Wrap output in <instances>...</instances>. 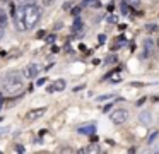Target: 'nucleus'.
<instances>
[{"label": "nucleus", "instance_id": "1", "mask_svg": "<svg viewBox=\"0 0 159 154\" xmlns=\"http://www.w3.org/2000/svg\"><path fill=\"white\" fill-rule=\"evenodd\" d=\"M41 19V7L38 3H28L21 5L17 10H14V24L17 31L33 29Z\"/></svg>", "mask_w": 159, "mask_h": 154}, {"label": "nucleus", "instance_id": "2", "mask_svg": "<svg viewBox=\"0 0 159 154\" xmlns=\"http://www.w3.org/2000/svg\"><path fill=\"white\" fill-rule=\"evenodd\" d=\"M0 86H2V92L5 94H19L24 89V75L19 72H12L2 79Z\"/></svg>", "mask_w": 159, "mask_h": 154}, {"label": "nucleus", "instance_id": "3", "mask_svg": "<svg viewBox=\"0 0 159 154\" xmlns=\"http://www.w3.org/2000/svg\"><path fill=\"white\" fill-rule=\"evenodd\" d=\"M110 120L115 123V125H123V123L128 120V111L123 110V108L113 110V111L110 113Z\"/></svg>", "mask_w": 159, "mask_h": 154}, {"label": "nucleus", "instance_id": "4", "mask_svg": "<svg viewBox=\"0 0 159 154\" xmlns=\"http://www.w3.org/2000/svg\"><path fill=\"white\" fill-rule=\"evenodd\" d=\"M41 70H43V65L41 63H33V62H31L29 65H26L22 75H24V77H28V79H33V77H36V75H38Z\"/></svg>", "mask_w": 159, "mask_h": 154}, {"label": "nucleus", "instance_id": "5", "mask_svg": "<svg viewBox=\"0 0 159 154\" xmlns=\"http://www.w3.org/2000/svg\"><path fill=\"white\" fill-rule=\"evenodd\" d=\"M45 113H46V108H34V110H29V111L26 113V120H29V122H34V120L41 118Z\"/></svg>", "mask_w": 159, "mask_h": 154}, {"label": "nucleus", "instance_id": "6", "mask_svg": "<svg viewBox=\"0 0 159 154\" xmlns=\"http://www.w3.org/2000/svg\"><path fill=\"white\" fill-rule=\"evenodd\" d=\"M65 86H67V82L63 81V79H57V81L48 87V92H60V91L65 89Z\"/></svg>", "mask_w": 159, "mask_h": 154}, {"label": "nucleus", "instance_id": "7", "mask_svg": "<svg viewBox=\"0 0 159 154\" xmlns=\"http://www.w3.org/2000/svg\"><path fill=\"white\" fill-rule=\"evenodd\" d=\"M77 132L82 133V135H93V133L96 132V125H94V123H89V125H80L79 128H77Z\"/></svg>", "mask_w": 159, "mask_h": 154}, {"label": "nucleus", "instance_id": "8", "mask_svg": "<svg viewBox=\"0 0 159 154\" xmlns=\"http://www.w3.org/2000/svg\"><path fill=\"white\" fill-rule=\"evenodd\" d=\"M139 122H140L142 125H149V123L152 122L151 113H149V111H142V113H140V116H139Z\"/></svg>", "mask_w": 159, "mask_h": 154}, {"label": "nucleus", "instance_id": "9", "mask_svg": "<svg viewBox=\"0 0 159 154\" xmlns=\"http://www.w3.org/2000/svg\"><path fill=\"white\" fill-rule=\"evenodd\" d=\"M144 46H145L144 57H149V55L152 53V50H154V43H152V40H145V41H144Z\"/></svg>", "mask_w": 159, "mask_h": 154}, {"label": "nucleus", "instance_id": "10", "mask_svg": "<svg viewBox=\"0 0 159 154\" xmlns=\"http://www.w3.org/2000/svg\"><path fill=\"white\" fill-rule=\"evenodd\" d=\"M86 152H89V154H98V152H101V146H99V144H91V146L86 147Z\"/></svg>", "mask_w": 159, "mask_h": 154}, {"label": "nucleus", "instance_id": "11", "mask_svg": "<svg viewBox=\"0 0 159 154\" xmlns=\"http://www.w3.org/2000/svg\"><path fill=\"white\" fill-rule=\"evenodd\" d=\"M82 27H84V26H82V21L77 17V19L74 21V31H75L77 34H80V33H82Z\"/></svg>", "mask_w": 159, "mask_h": 154}, {"label": "nucleus", "instance_id": "12", "mask_svg": "<svg viewBox=\"0 0 159 154\" xmlns=\"http://www.w3.org/2000/svg\"><path fill=\"white\" fill-rule=\"evenodd\" d=\"M157 130H152V132L151 133H149V137H147V144H152V142H154V139H156V137H157Z\"/></svg>", "mask_w": 159, "mask_h": 154}, {"label": "nucleus", "instance_id": "13", "mask_svg": "<svg viewBox=\"0 0 159 154\" xmlns=\"http://www.w3.org/2000/svg\"><path fill=\"white\" fill-rule=\"evenodd\" d=\"M108 99H113V94H103V96H98L96 101H98V103H103V101H108Z\"/></svg>", "mask_w": 159, "mask_h": 154}, {"label": "nucleus", "instance_id": "14", "mask_svg": "<svg viewBox=\"0 0 159 154\" xmlns=\"http://www.w3.org/2000/svg\"><path fill=\"white\" fill-rule=\"evenodd\" d=\"M5 24H7V16L0 10V27H5Z\"/></svg>", "mask_w": 159, "mask_h": 154}, {"label": "nucleus", "instance_id": "15", "mask_svg": "<svg viewBox=\"0 0 159 154\" xmlns=\"http://www.w3.org/2000/svg\"><path fill=\"white\" fill-rule=\"evenodd\" d=\"M125 2H127L130 7H139L140 5V0H125Z\"/></svg>", "mask_w": 159, "mask_h": 154}, {"label": "nucleus", "instance_id": "16", "mask_svg": "<svg viewBox=\"0 0 159 154\" xmlns=\"http://www.w3.org/2000/svg\"><path fill=\"white\" fill-rule=\"evenodd\" d=\"M121 12H123V14H128V12H130V5H128L127 2L121 3Z\"/></svg>", "mask_w": 159, "mask_h": 154}, {"label": "nucleus", "instance_id": "17", "mask_svg": "<svg viewBox=\"0 0 159 154\" xmlns=\"http://www.w3.org/2000/svg\"><path fill=\"white\" fill-rule=\"evenodd\" d=\"M87 7H93V9H99V7H101V2H99V0H94V2H91Z\"/></svg>", "mask_w": 159, "mask_h": 154}, {"label": "nucleus", "instance_id": "18", "mask_svg": "<svg viewBox=\"0 0 159 154\" xmlns=\"http://www.w3.org/2000/svg\"><path fill=\"white\" fill-rule=\"evenodd\" d=\"M16 2H17L19 5H28V3H34L36 0H16Z\"/></svg>", "mask_w": 159, "mask_h": 154}, {"label": "nucleus", "instance_id": "19", "mask_svg": "<svg viewBox=\"0 0 159 154\" xmlns=\"http://www.w3.org/2000/svg\"><path fill=\"white\" fill-rule=\"evenodd\" d=\"M116 62H118V58H116V57H115V55H113V57H108L106 63H116Z\"/></svg>", "mask_w": 159, "mask_h": 154}, {"label": "nucleus", "instance_id": "20", "mask_svg": "<svg viewBox=\"0 0 159 154\" xmlns=\"http://www.w3.org/2000/svg\"><path fill=\"white\" fill-rule=\"evenodd\" d=\"M104 41H106V36H104V34H99V36H98V43L103 44Z\"/></svg>", "mask_w": 159, "mask_h": 154}, {"label": "nucleus", "instance_id": "21", "mask_svg": "<svg viewBox=\"0 0 159 154\" xmlns=\"http://www.w3.org/2000/svg\"><path fill=\"white\" fill-rule=\"evenodd\" d=\"M16 151H17V152H24V147L21 146V144H16V147H14Z\"/></svg>", "mask_w": 159, "mask_h": 154}, {"label": "nucleus", "instance_id": "22", "mask_svg": "<svg viewBox=\"0 0 159 154\" xmlns=\"http://www.w3.org/2000/svg\"><path fill=\"white\" fill-rule=\"evenodd\" d=\"M9 127H4V128H0V135H5V133H9Z\"/></svg>", "mask_w": 159, "mask_h": 154}, {"label": "nucleus", "instance_id": "23", "mask_svg": "<svg viewBox=\"0 0 159 154\" xmlns=\"http://www.w3.org/2000/svg\"><path fill=\"white\" fill-rule=\"evenodd\" d=\"M46 41H48V43H53V41H55V34H50V36L46 38Z\"/></svg>", "mask_w": 159, "mask_h": 154}, {"label": "nucleus", "instance_id": "24", "mask_svg": "<svg viewBox=\"0 0 159 154\" xmlns=\"http://www.w3.org/2000/svg\"><path fill=\"white\" fill-rule=\"evenodd\" d=\"M116 16H110V19H108V22H111V24H113V22H116Z\"/></svg>", "mask_w": 159, "mask_h": 154}, {"label": "nucleus", "instance_id": "25", "mask_svg": "<svg viewBox=\"0 0 159 154\" xmlns=\"http://www.w3.org/2000/svg\"><path fill=\"white\" fill-rule=\"evenodd\" d=\"M144 101H145V98H140L137 103H135V105H137V106H140V105H144Z\"/></svg>", "mask_w": 159, "mask_h": 154}, {"label": "nucleus", "instance_id": "26", "mask_svg": "<svg viewBox=\"0 0 159 154\" xmlns=\"http://www.w3.org/2000/svg\"><path fill=\"white\" fill-rule=\"evenodd\" d=\"M72 12H74V14H75V16H79V14H80V7H75V9H74V10H72Z\"/></svg>", "mask_w": 159, "mask_h": 154}, {"label": "nucleus", "instance_id": "27", "mask_svg": "<svg viewBox=\"0 0 159 154\" xmlns=\"http://www.w3.org/2000/svg\"><path fill=\"white\" fill-rule=\"evenodd\" d=\"M45 82H46V77H45V79H39V81H38V86H43Z\"/></svg>", "mask_w": 159, "mask_h": 154}, {"label": "nucleus", "instance_id": "28", "mask_svg": "<svg viewBox=\"0 0 159 154\" xmlns=\"http://www.w3.org/2000/svg\"><path fill=\"white\" fill-rule=\"evenodd\" d=\"M45 34H46L45 31H39V33H38V38H43V36H45Z\"/></svg>", "mask_w": 159, "mask_h": 154}, {"label": "nucleus", "instance_id": "29", "mask_svg": "<svg viewBox=\"0 0 159 154\" xmlns=\"http://www.w3.org/2000/svg\"><path fill=\"white\" fill-rule=\"evenodd\" d=\"M91 2H94V0H84V5H89Z\"/></svg>", "mask_w": 159, "mask_h": 154}, {"label": "nucleus", "instance_id": "30", "mask_svg": "<svg viewBox=\"0 0 159 154\" xmlns=\"http://www.w3.org/2000/svg\"><path fill=\"white\" fill-rule=\"evenodd\" d=\"M154 152H157V154H159V144H157V146L154 147Z\"/></svg>", "mask_w": 159, "mask_h": 154}, {"label": "nucleus", "instance_id": "31", "mask_svg": "<svg viewBox=\"0 0 159 154\" xmlns=\"http://www.w3.org/2000/svg\"><path fill=\"white\" fill-rule=\"evenodd\" d=\"M157 46H159V41H157Z\"/></svg>", "mask_w": 159, "mask_h": 154}]
</instances>
